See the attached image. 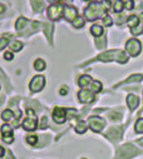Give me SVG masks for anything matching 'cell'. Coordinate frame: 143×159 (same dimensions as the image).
Returning a JSON list of instances; mask_svg holds the SVG:
<instances>
[{
	"mask_svg": "<svg viewBox=\"0 0 143 159\" xmlns=\"http://www.w3.org/2000/svg\"><path fill=\"white\" fill-rule=\"evenodd\" d=\"M82 159H85V158H82Z\"/></svg>",
	"mask_w": 143,
	"mask_h": 159,
	"instance_id": "obj_48",
	"label": "cell"
},
{
	"mask_svg": "<svg viewBox=\"0 0 143 159\" xmlns=\"http://www.w3.org/2000/svg\"><path fill=\"white\" fill-rule=\"evenodd\" d=\"M50 2H57V3H59V2H62V0H50Z\"/></svg>",
	"mask_w": 143,
	"mask_h": 159,
	"instance_id": "obj_46",
	"label": "cell"
},
{
	"mask_svg": "<svg viewBox=\"0 0 143 159\" xmlns=\"http://www.w3.org/2000/svg\"><path fill=\"white\" fill-rule=\"evenodd\" d=\"M30 3H31V7H33L34 11H42L43 8H44L43 0H30Z\"/></svg>",
	"mask_w": 143,
	"mask_h": 159,
	"instance_id": "obj_19",
	"label": "cell"
},
{
	"mask_svg": "<svg viewBox=\"0 0 143 159\" xmlns=\"http://www.w3.org/2000/svg\"><path fill=\"white\" fill-rule=\"evenodd\" d=\"M103 28L100 26V25H98V24H94L92 28H90V33H92V35L93 36H95V38H99V36H102L103 35Z\"/></svg>",
	"mask_w": 143,
	"mask_h": 159,
	"instance_id": "obj_18",
	"label": "cell"
},
{
	"mask_svg": "<svg viewBox=\"0 0 143 159\" xmlns=\"http://www.w3.org/2000/svg\"><path fill=\"white\" fill-rule=\"evenodd\" d=\"M142 50V44L138 39H129L126 43V52L131 57H137Z\"/></svg>",
	"mask_w": 143,
	"mask_h": 159,
	"instance_id": "obj_5",
	"label": "cell"
},
{
	"mask_svg": "<svg viewBox=\"0 0 143 159\" xmlns=\"http://www.w3.org/2000/svg\"><path fill=\"white\" fill-rule=\"evenodd\" d=\"M45 68H47V64L42 58H39L34 61V69L37 71H43V70H45Z\"/></svg>",
	"mask_w": 143,
	"mask_h": 159,
	"instance_id": "obj_17",
	"label": "cell"
},
{
	"mask_svg": "<svg viewBox=\"0 0 143 159\" xmlns=\"http://www.w3.org/2000/svg\"><path fill=\"white\" fill-rule=\"evenodd\" d=\"M85 2H89V0H85Z\"/></svg>",
	"mask_w": 143,
	"mask_h": 159,
	"instance_id": "obj_47",
	"label": "cell"
},
{
	"mask_svg": "<svg viewBox=\"0 0 143 159\" xmlns=\"http://www.w3.org/2000/svg\"><path fill=\"white\" fill-rule=\"evenodd\" d=\"M7 45H9V39H8V35H4L2 39H0V52H2Z\"/></svg>",
	"mask_w": 143,
	"mask_h": 159,
	"instance_id": "obj_31",
	"label": "cell"
},
{
	"mask_svg": "<svg viewBox=\"0 0 143 159\" xmlns=\"http://www.w3.org/2000/svg\"><path fill=\"white\" fill-rule=\"evenodd\" d=\"M48 118L47 116H43L42 118V122H40V124H39V128L40 129H47L48 128Z\"/></svg>",
	"mask_w": 143,
	"mask_h": 159,
	"instance_id": "obj_35",
	"label": "cell"
},
{
	"mask_svg": "<svg viewBox=\"0 0 143 159\" xmlns=\"http://www.w3.org/2000/svg\"><path fill=\"white\" fill-rule=\"evenodd\" d=\"M108 116H109V119H112V120H119V119H122V114L119 111H116V110L109 111Z\"/></svg>",
	"mask_w": 143,
	"mask_h": 159,
	"instance_id": "obj_29",
	"label": "cell"
},
{
	"mask_svg": "<svg viewBox=\"0 0 143 159\" xmlns=\"http://www.w3.org/2000/svg\"><path fill=\"white\" fill-rule=\"evenodd\" d=\"M123 129H124V127H116V128L113 127L105 133V137L108 139H111L112 142H118V140L122 139Z\"/></svg>",
	"mask_w": 143,
	"mask_h": 159,
	"instance_id": "obj_9",
	"label": "cell"
},
{
	"mask_svg": "<svg viewBox=\"0 0 143 159\" xmlns=\"http://www.w3.org/2000/svg\"><path fill=\"white\" fill-rule=\"evenodd\" d=\"M102 88H103V85H102V83L98 82V80H94V82L90 83V90H92L93 93H99V92L102 90Z\"/></svg>",
	"mask_w": 143,
	"mask_h": 159,
	"instance_id": "obj_23",
	"label": "cell"
},
{
	"mask_svg": "<svg viewBox=\"0 0 143 159\" xmlns=\"http://www.w3.org/2000/svg\"><path fill=\"white\" fill-rule=\"evenodd\" d=\"M137 153H138V150L131 143H128V144H124L121 148H118V150H117V159H131Z\"/></svg>",
	"mask_w": 143,
	"mask_h": 159,
	"instance_id": "obj_4",
	"label": "cell"
},
{
	"mask_svg": "<svg viewBox=\"0 0 143 159\" xmlns=\"http://www.w3.org/2000/svg\"><path fill=\"white\" fill-rule=\"evenodd\" d=\"M4 11H5V7H4L3 4H0V14L4 13Z\"/></svg>",
	"mask_w": 143,
	"mask_h": 159,
	"instance_id": "obj_43",
	"label": "cell"
},
{
	"mask_svg": "<svg viewBox=\"0 0 143 159\" xmlns=\"http://www.w3.org/2000/svg\"><path fill=\"white\" fill-rule=\"evenodd\" d=\"M123 9H124V3L122 2V0H117V2L114 3V5H113V11L121 13Z\"/></svg>",
	"mask_w": 143,
	"mask_h": 159,
	"instance_id": "obj_27",
	"label": "cell"
},
{
	"mask_svg": "<svg viewBox=\"0 0 143 159\" xmlns=\"http://www.w3.org/2000/svg\"><path fill=\"white\" fill-rule=\"evenodd\" d=\"M139 21H142V24H143V13L139 14Z\"/></svg>",
	"mask_w": 143,
	"mask_h": 159,
	"instance_id": "obj_44",
	"label": "cell"
},
{
	"mask_svg": "<svg viewBox=\"0 0 143 159\" xmlns=\"http://www.w3.org/2000/svg\"><path fill=\"white\" fill-rule=\"evenodd\" d=\"M97 60H100V61H111V60H117L118 63L121 64H124L128 61V57L126 55L124 52L122 50H109V52H105V53H102Z\"/></svg>",
	"mask_w": 143,
	"mask_h": 159,
	"instance_id": "obj_2",
	"label": "cell"
},
{
	"mask_svg": "<svg viewBox=\"0 0 143 159\" xmlns=\"http://www.w3.org/2000/svg\"><path fill=\"white\" fill-rule=\"evenodd\" d=\"M143 79V75H141V74H136V75H131L127 80L124 82V84H127V83H132V82H141Z\"/></svg>",
	"mask_w": 143,
	"mask_h": 159,
	"instance_id": "obj_28",
	"label": "cell"
},
{
	"mask_svg": "<svg viewBox=\"0 0 143 159\" xmlns=\"http://www.w3.org/2000/svg\"><path fill=\"white\" fill-rule=\"evenodd\" d=\"M4 154H5V149L3 147H0V158L4 157Z\"/></svg>",
	"mask_w": 143,
	"mask_h": 159,
	"instance_id": "obj_42",
	"label": "cell"
},
{
	"mask_svg": "<svg viewBox=\"0 0 143 159\" xmlns=\"http://www.w3.org/2000/svg\"><path fill=\"white\" fill-rule=\"evenodd\" d=\"M43 26H44V33H45L47 38L50 40V39H52V34H53V25L50 23H44Z\"/></svg>",
	"mask_w": 143,
	"mask_h": 159,
	"instance_id": "obj_22",
	"label": "cell"
},
{
	"mask_svg": "<svg viewBox=\"0 0 143 159\" xmlns=\"http://www.w3.org/2000/svg\"><path fill=\"white\" fill-rule=\"evenodd\" d=\"M78 99L81 103H92L95 97H94V93L89 89H82L79 93H78Z\"/></svg>",
	"mask_w": 143,
	"mask_h": 159,
	"instance_id": "obj_11",
	"label": "cell"
},
{
	"mask_svg": "<svg viewBox=\"0 0 143 159\" xmlns=\"http://www.w3.org/2000/svg\"><path fill=\"white\" fill-rule=\"evenodd\" d=\"M76 132H77V133H79V134L85 133V132H87V123H85V122H83V120H81V122L76 125Z\"/></svg>",
	"mask_w": 143,
	"mask_h": 159,
	"instance_id": "obj_24",
	"label": "cell"
},
{
	"mask_svg": "<svg viewBox=\"0 0 143 159\" xmlns=\"http://www.w3.org/2000/svg\"><path fill=\"white\" fill-rule=\"evenodd\" d=\"M95 44H97V48H98V49H103V48L105 47V39H102V40H99V39H97Z\"/></svg>",
	"mask_w": 143,
	"mask_h": 159,
	"instance_id": "obj_38",
	"label": "cell"
},
{
	"mask_svg": "<svg viewBox=\"0 0 143 159\" xmlns=\"http://www.w3.org/2000/svg\"><path fill=\"white\" fill-rule=\"evenodd\" d=\"M3 140H4L5 143H8V144H12V143L14 142V135H13V133H10V134H4V135H3Z\"/></svg>",
	"mask_w": 143,
	"mask_h": 159,
	"instance_id": "obj_33",
	"label": "cell"
},
{
	"mask_svg": "<svg viewBox=\"0 0 143 159\" xmlns=\"http://www.w3.org/2000/svg\"><path fill=\"white\" fill-rule=\"evenodd\" d=\"M53 119H54V122L58 123V124L65 123V120H67V110H65V108H60V107L54 108Z\"/></svg>",
	"mask_w": 143,
	"mask_h": 159,
	"instance_id": "obj_10",
	"label": "cell"
},
{
	"mask_svg": "<svg viewBox=\"0 0 143 159\" xmlns=\"http://www.w3.org/2000/svg\"><path fill=\"white\" fill-rule=\"evenodd\" d=\"M59 94H60V95H67V94H68V88H67V87H63V88L59 90Z\"/></svg>",
	"mask_w": 143,
	"mask_h": 159,
	"instance_id": "obj_41",
	"label": "cell"
},
{
	"mask_svg": "<svg viewBox=\"0 0 143 159\" xmlns=\"http://www.w3.org/2000/svg\"><path fill=\"white\" fill-rule=\"evenodd\" d=\"M138 144H141V145L143 147V138H141V139H138Z\"/></svg>",
	"mask_w": 143,
	"mask_h": 159,
	"instance_id": "obj_45",
	"label": "cell"
},
{
	"mask_svg": "<svg viewBox=\"0 0 143 159\" xmlns=\"http://www.w3.org/2000/svg\"><path fill=\"white\" fill-rule=\"evenodd\" d=\"M0 88H2V85H0Z\"/></svg>",
	"mask_w": 143,
	"mask_h": 159,
	"instance_id": "obj_49",
	"label": "cell"
},
{
	"mask_svg": "<svg viewBox=\"0 0 143 159\" xmlns=\"http://www.w3.org/2000/svg\"><path fill=\"white\" fill-rule=\"evenodd\" d=\"M10 49L13 52H20L23 49V43L19 42V40H14L12 44H10Z\"/></svg>",
	"mask_w": 143,
	"mask_h": 159,
	"instance_id": "obj_26",
	"label": "cell"
},
{
	"mask_svg": "<svg viewBox=\"0 0 143 159\" xmlns=\"http://www.w3.org/2000/svg\"><path fill=\"white\" fill-rule=\"evenodd\" d=\"M72 24H73V26H74L76 29H81V28H83V26H84L85 20H84L82 16H77L73 21H72Z\"/></svg>",
	"mask_w": 143,
	"mask_h": 159,
	"instance_id": "obj_21",
	"label": "cell"
},
{
	"mask_svg": "<svg viewBox=\"0 0 143 159\" xmlns=\"http://www.w3.org/2000/svg\"><path fill=\"white\" fill-rule=\"evenodd\" d=\"M2 135H4V134H10V133H13V129H12V127L9 125V124H4V125H2Z\"/></svg>",
	"mask_w": 143,
	"mask_h": 159,
	"instance_id": "obj_32",
	"label": "cell"
},
{
	"mask_svg": "<svg viewBox=\"0 0 143 159\" xmlns=\"http://www.w3.org/2000/svg\"><path fill=\"white\" fill-rule=\"evenodd\" d=\"M131 31L133 35H141V34H143V26H136V28L131 29Z\"/></svg>",
	"mask_w": 143,
	"mask_h": 159,
	"instance_id": "obj_37",
	"label": "cell"
},
{
	"mask_svg": "<svg viewBox=\"0 0 143 159\" xmlns=\"http://www.w3.org/2000/svg\"><path fill=\"white\" fill-rule=\"evenodd\" d=\"M13 58H14V55H13V52H5L4 53V59L5 60H13Z\"/></svg>",
	"mask_w": 143,
	"mask_h": 159,
	"instance_id": "obj_39",
	"label": "cell"
},
{
	"mask_svg": "<svg viewBox=\"0 0 143 159\" xmlns=\"http://www.w3.org/2000/svg\"><path fill=\"white\" fill-rule=\"evenodd\" d=\"M63 16H64L67 20H69V21H73V20L78 16L77 9H76V8H73V7H64Z\"/></svg>",
	"mask_w": 143,
	"mask_h": 159,
	"instance_id": "obj_12",
	"label": "cell"
},
{
	"mask_svg": "<svg viewBox=\"0 0 143 159\" xmlns=\"http://www.w3.org/2000/svg\"><path fill=\"white\" fill-rule=\"evenodd\" d=\"M26 114L28 116L23 120L21 123V127L26 132H34L38 127V122H37V116H35V113L31 108H28L26 109Z\"/></svg>",
	"mask_w": 143,
	"mask_h": 159,
	"instance_id": "obj_3",
	"label": "cell"
},
{
	"mask_svg": "<svg viewBox=\"0 0 143 159\" xmlns=\"http://www.w3.org/2000/svg\"><path fill=\"white\" fill-rule=\"evenodd\" d=\"M109 5H111L109 0H103L100 3H95V2L90 3L84 10L85 19L93 21L98 18H104L107 15V11L109 9Z\"/></svg>",
	"mask_w": 143,
	"mask_h": 159,
	"instance_id": "obj_1",
	"label": "cell"
},
{
	"mask_svg": "<svg viewBox=\"0 0 143 159\" xmlns=\"http://www.w3.org/2000/svg\"><path fill=\"white\" fill-rule=\"evenodd\" d=\"M132 8H133V0H128L127 4H126V9L127 10H132Z\"/></svg>",
	"mask_w": 143,
	"mask_h": 159,
	"instance_id": "obj_40",
	"label": "cell"
},
{
	"mask_svg": "<svg viewBox=\"0 0 143 159\" xmlns=\"http://www.w3.org/2000/svg\"><path fill=\"white\" fill-rule=\"evenodd\" d=\"M127 104H128V107H129L131 110L137 109V107H138V104H139L138 97L134 95V94H129V95L127 97Z\"/></svg>",
	"mask_w": 143,
	"mask_h": 159,
	"instance_id": "obj_13",
	"label": "cell"
},
{
	"mask_svg": "<svg viewBox=\"0 0 143 159\" xmlns=\"http://www.w3.org/2000/svg\"><path fill=\"white\" fill-rule=\"evenodd\" d=\"M103 24H104L105 26H111V25L113 24V20H112V18H111L109 15H105V16L103 18Z\"/></svg>",
	"mask_w": 143,
	"mask_h": 159,
	"instance_id": "obj_34",
	"label": "cell"
},
{
	"mask_svg": "<svg viewBox=\"0 0 143 159\" xmlns=\"http://www.w3.org/2000/svg\"><path fill=\"white\" fill-rule=\"evenodd\" d=\"M44 85H45V78L42 75H35L29 84V89L31 93H38V92L43 90Z\"/></svg>",
	"mask_w": 143,
	"mask_h": 159,
	"instance_id": "obj_6",
	"label": "cell"
},
{
	"mask_svg": "<svg viewBox=\"0 0 143 159\" xmlns=\"http://www.w3.org/2000/svg\"><path fill=\"white\" fill-rule=\"evenodd\" d=\"M2 119L4 122H13L15 119V115H14V111L12 109H5L3 113H2Z\"/></svg>",
	"mask_w": 143,
	"mask_h": 159,
	"instance_id": "obj_15",
	"label": "cell"
},
{
	"mask_svg": "<svg viewBox=\"0 0 143 159\" xmlns=\"http://www.w3.org/2000/svg\"><path fill=\"white\" fill-rule=\"evenodd\" d=\"M38 137L37 135H28L26 137V142L30 144V145H38Z\"/></svg>",
	"mask_w": 143,
	"mask_h": 159,
	"instance_id": "obj_30",
	"label": "cell"
},
{
	"mask_svg": "<svg viewBox=\"0 0 143 159\" xmlns=\"http://www.w3.org/2000/svg\"><path fill=\"white\" fill-rule=\"evenodd\" d=\"M88 124H89V128L93 132L99 133L105 127V120H104L103 118H100V116H90L88 119Z\"/></svg>",
	"mask_w": 143,
	"mask_h": 159,
	"instance_id": "obj_8",
	"label": "cell"
},
{
	"mask_svg": "<svg viewBox=\"0 0 143 159\" xmlns=\"http://www.w3.org/2000/svg\"><path fill=\"white\" fill-rule=\"evenodd\" d=\"M63 11H64V7L62 4H59V3L53 4V5H50L48 8V18L50 20H53V21L59 20L62 18V15H63Z\"/></svg>",
	"mask_w": 143,
	"mask_h": 159,
	"instance_id": "obj_7",
	"label": "cell"
},
{
	"mask_svg": "<svg viewBox=\"0 0 143 159\" xmlns=\"http://www.w3.org/2000/svg\"><path fill=\"white\" fill-rule=\"evenodd\" d=\"M134 132L138 133V134H142L143 133V118H139L138 120L136 122V124H134Z\"/></svg>",
	"mask_w": 143,
	"mask_h": 159,
	"instance_id": "obj_25",
	"label": "cell"
},
{
	"mask_svg": "<svg viewBox=\"0 0 143 159\" xmlns=\"http://www.w3.org/2000/svg\"><path fill=\"white\" fill-rule=\"evenodd\" d=\"M92 82H93V80H92V78H90L89 75H82V76L79 78V80H78V85L84 89V88L89 87Z\"/></svg>",
	"mask_w": 143,
	"mask_h": 159,
	"instance_id": "obj_14",
	"label": "cell"
},
{
	"mask_svg": "<svg viewBox=\"0 0 143 159\" xmlns=\"http://www.w3.org/2000/svg\"><path fill=\"white\" fill-rule=\"evenodd\" d=\"M127 24H128V26L129 28H136V26H138V24H139V18L138 16H136V15H131L128 19H127Z\"/></svg>",
	"mask_w": 143,
	"mask_h": 159,
	"instance_id": "obj_20",
	"label": "cell"
},
{
	"mask_svg": "<svg viewBox=\"0 0 143 159\" xmlns=\"http://www.w3.org/2000/svg\"><path fill=\"white\" fill-rule=\"evenodd\" d=\"M28 25H29V21H28V19H25V18H19V19L16 20V23H15V28H16L18 31L24 30Z\"/></svg>",
	"mask_w": 143,
	"mask_h": 159,
	"instance_id": "obj_16",
	"label": "cell"
},
{
	"mask_svg": "<svg viewBox=\"0 0 143 159\" xmlns=\"http://www.w3.org/2000/svg\"><path fill=\"white\" fill-rule=\"evenodd\" d=\"M0 79H2V80L5 83V85H7V89L9 90V82H8V79H7V75H5V73L0 69Z\"/></svg>",
	"mask_w": 143,
	"mask_h": 159,
	"instance_id": "obj_36",
	"label": "cell"
}]
</instances>
